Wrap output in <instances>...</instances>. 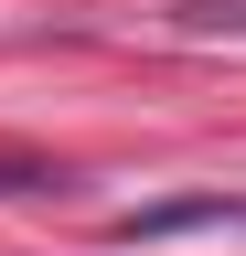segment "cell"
Segmentation results:
<instances>
[{
  "label": "cell",
  "mask_w": 246,
  "mask_h": 256,
  "mask_svg": "<svg viewBox=\"0 0 246 256\" xmlns=\"http://www.w3.org/2000/svg\"><path fill=\"white\" fill-rule=\"evenodd\" d=\"M235 235H246V214H235Z\"/></svg>",
  "instance_id": "obj_3"
},
{
  "label": "cell",
  "mask_w": 246,
  "mask_h": 256,
  "mask_svg": "<svg viewBox=\"0 0 246 256\" xmlns=\"http://www.w3.org/2000/svg\"><path fill=\"white\" fill-rule=\"evenodd\" d=\"M171 22H182V32H246V0H182Z\"/></svg>",
  "instance_id": "obj_1"
},
{
  "label": "cell",
  "mask_w": 246,
  "mask_h": 256,
  "mask_svg": "<svg viewBox=\"0 0 246 256\" xmlns=\"http://www.w3.org/2000/svg\"><path fill=\"white\" fill-rule=\"evenodd\" d=\"M0 192H65V171H43V160H0Z\"/></svg>",
  "instance_id": "obj_2"
}]
</instances>
